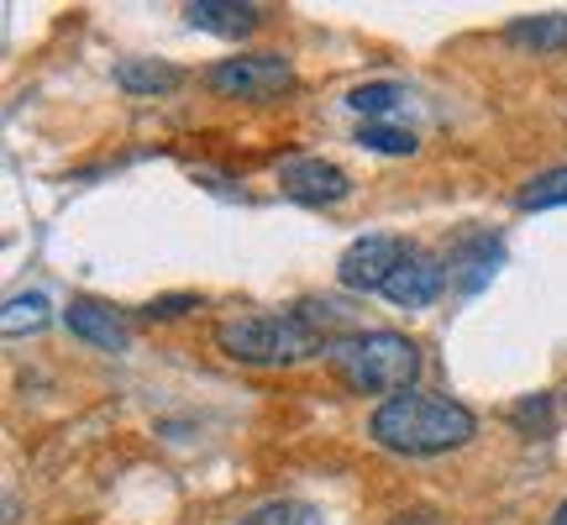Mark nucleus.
<instances>
[{
    "label": "nucleus",
    "instance_id": "obj_3",
    "mask_svg": "<svg viewBox=\"0 0 567 525\" xmlns=\"http://www.w3.org/2000/svg\"><path fill=\"white\" fill-rule=\"evenodd\" d=\"M226 358L237 363H252V368H284V363H305L326 352V337L316 326L305 321L300 310H279V316H243V321H226L216 331Z\"/></svg>",
    "mask_w": 567,
    "mask_h": 525
},
{
    "label": "nucleus",
    "instance_id": "obj_7",
    "mask_svg": "<svg viewBox=\"0 0 567 525\" xmlns=\"http://www.w3.org/2000/svg\"><path fill=\"white\" fill-rule=\"evenodd\" d=\"M442 289H446V262L431 258L425 247H410L405 262L394 268V279L384 284V295L400 305V310H421V305H431Z\"/></svg>",
    "mask_w": 567,
    "mask_h": 525
},
{
    "label": "nucleus",
    "instance_id": "obj_6",
    "mask_svg": "<svg viewBox=\"0 0 567 525\" xmlns=\"http://www.w3.org/2000/svg\"><path fill=\"white\" fill-rule=\"evenodd\" d=\"M279 184H284V195L300 205H337L352 195L347 168H337V163H326V158H289L279 168Z\"/></svg>",
    "mask_w": 567,
    "mask_h": 525
},
{
    "label": "nucleus",
    "instance_id": "obj_13",
    "mask_svg": "<svg viewBox=\"0 0 567 525\" xmlns=\"http://www.w3.org/2000/svg\"><path fill=\"white\" fill-rule=\"evenodd\" d=\"M53 321V305H48V295H11L6 300V310H0V331L6 337H27V331H42V326Z\"/></svg>",
    "mask_w": 567,
    "mask_h": 525
},
{
    "label": "nucleus",
    "instance_id": "obj_12",
    "mask_svg": "<svg viewBox=\"0 0 567 525\" xmlns=\"http://www.w3.org/2000/svg\"><path fill=\"white\" fill-rule=\"evenodd\" d=\"M116 84H122L126 95H158V90L179 84V69L158 59H122L116 63Z\"/></svg>",
    "mask_w": 567,
    "mask_h": 525
},
{
    "label": "nucleus",
    "instance_id": "obj_11",
    "mask_svg": "<svg viewBox=\"0 0 567 525\" xmlns=\"http://www.w3.org/2000/svg\"><path fill=\"white\" fill-rule=\"evenodd\" d=\"M494 262H499V243H494V237H463V243L452 247L446 274L463 284L467 295H473V289H484V279L494 274Z\"/></svg>",
    "mask_w": 567,
    "mask_h": 525
},
{
    "label": "nucleus",
    "instance_id": "obj_4",
    "mask_svg": "<svg viewBox=\"0 0 567 525\" xmlns=\"http://www.w3.org/2000/svg\"><path fill=\"white\" fill-rule=\"evenodd\" d=\"M295 84V69L279 53H247V59H221L210 69V90L231 101H268Z\"/></svg>",
    "mask_w": 567,
    "mask_h": 525
},
{
    "label": "nucleus",
    "instance_id": "obj_9",
    "mask_svg": "<svg viewBox=\"0 0 567 525\" xmlns=\"http://www.w3.org/2000/svg\"><path fill=\"white\" fill-rule=\"evenodd\" d=\"M184 17H189V27L216 32V38H247V32L264 21L258 6H243V0H189Z\"/></svg>",
    "mask_w": 567,
    "mask_h": 525
},
{
    "label": "nucleus",
    "instance_id": "obj_5",
    "mask_svg": "<svg viewBox=\"0 0 567 525\" xmlns=\"http://www.w3.org/2000/svg\"><path fill=\"white\" fill-rule=\"evenodd\" d=\"M405 253H410V243L384 237V231L358 237V243L337 258V279H342V289H352V295H384V284L394 279V268L405 262Z\"/></svg>",
    "mask_w": 567,
    "mask_h": 525
},
{
    "label": "nucleus",
    "instance_id": "obj_17",
    "mask_svg": "<svg viewBox=\"0 0 567 525\" xmlns=\"http://www.w3.org/2000/svg\"><path fill=\"white\" fill-rule=\"evenodd\" d=\"M520 210H551V205H567V168H551V174H536V179L520 189Z\"/></svg>",
    "mask_w": 567,
    "mask_h": 525
},
{
    "label": "nucleus",
    "instance_id": "obj_15",
    "mask_svg": "<svg viewBox=\"0 0 567 525\" xmlns=\"http://www.w3.org/2000/svg\"><path fill=\"white\" fill-rule=\"evenodd\" d=\"M243 525H321V509L305 505V500H268Z\"/></svg>",
    "mask_w": 567,
    "mask_h": 525
},
{
    "label": "nucleus",
    "instance_id": "obj_2",
    "mask_svg": "<svg viewBox=\"0 0 567 525\" xmlns=\"http://www.w3.org/2000/svg\"><path fill=\"white\" fill-rule=\"evenodd\" d=\"M326 363L358 394H410L421 373V347L400 331H347V337H331Z\"/></svg>",
    "mask_w": 567,
    "mask_h": 525
},
{
    "label": "nucleus",
    "instance_id": "obj_19",
    "mask_svg": "<svg viewBox=\"0 0 567 525\" xmlns=\"http://www.w3.org/2000/svg\"><path fill=\"white\" fill-rule=\"evenodd\" d=\"M389 525H442L431 509H410V515H400V521H389Z\"/></svg>",
    "mask_w": 567,
    "mask_h": 525
},
{
    "label": "nucleus",
    "instance_id": "obj_14",
    "mask_svg": "<svg viewBox=\"0 0 567 525\" xmlns=\"http://www.w3.org/2000/svg\"><path fill=\"white\" fill-rule=\"evenodd\" d=\"M405 101H410L405 84H389V80H379V84H358V90L347 95V105H352V111H363L368 122H379V116H394V111H400Z\"/></svg>",
    "mask_w": 567,
    "mask_h": 525
},
{
    "label": "nucleus",
    "instance_id": "obj_16",
    "mask_svg": "<svg viewBox=\"0 0 567 525\" xmlns=\"http://www.w3.org/2000/svg\"><path fill=\"white\" fill-rule=\"evenodd\" d=\"M358 142L363 147H373V153H394V158H405V153H415L421 142H415V132H405V126H389V122H363L358 126Z\"/></svg>",
    "mask_w": 567,
    "mask_h": 525
},
{
    "label": "nucleus",
    "instance_id": "obj_8",
    "mask_svg": "<svg viewBox=\"0 0 567 525\" xmlns=\"http://www.w3.org/2000/svg\"><path fill=\"white\" fill-rule=\"evenodd\" d=\"M63 326H69L80 342L101 347V352H126V342H132L126 321L111 310V305H101V300H74L69 310H63Z\"/></svg>",
    "mask_w": 567,
    "mask_h": 525
},
{
    "label": "nucleus",
    "instance_id": "obj_1",
    "mask_svg": "<svg viewBox=\"0 0 567 525\" xmlns=\"http://www.w3.org/2000/svg\"><path fill=\"white\" fill-rule=\"evenodd\" d=\"M373 442L384 452H400V457H442V452H457V446L473 442V410L446 394H394L373 410Z\"/></svg>",
    "mask_w": 567,
    "mask_h": 525
},
{
    "label": "nucleus",
    "instance_id": "obj_18",
    "mask_svg": "<svg viewBox=\"0 0 567 525\" xmlns=\"http://www.w3.org/2000/svg\"><path fill=\"white\" fill-rule=\"evenodd\" d=\"M195 305H200V295H158V300L147 305L142 316H147V321H174V316L195 310Z\"/></svg>",
    "mask_w": 567,
    "mask_h": 525
},
{
    "label": "nucleus",
    "instance_id": "obj_10",
    "mask_svg": "<svg viewBox=\"0 0 567 525\" xmlns=\"http://www.w3.org/2000/svg\"><path fill=\"white\" fill-rule=\"evenodd\" d=\"M509 48L526 53H567V11H542V17H515L505 27Z\"/></svg>",
    "mask_w": 567,
    "mask_h": 525
},
{
    "label": "nucleus",
    "instance_id": "obj_20",
    "mask_svg": "<svg viewBox=\"0 0 567 525\" xmlns=\"http://www.w3.org/2000/svg\"><path fill=\"white\" fill-rule=\"evenodd\" d=\"M551 525H567V500L557 505V515H551Z\"/></svg>",
    "mask_w": 567,
    "mask_h": 525
}]
</instances>
